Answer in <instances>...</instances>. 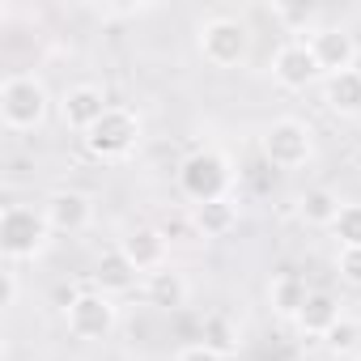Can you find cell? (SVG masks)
I'll list each match as a JSON object with an SVG mask.
<instances>
[{
  "mask_svg": "<svg viewBox=\"0 0 361 361\" xmlns=\"http://www.w3.org/2000/svg\"><path fill=\"white\" fill-rule=\"evenodd\" d=\"M340 209H344V200H340L331 188H306V192L298 196V217H302L306 226H314V230H331L336 217H340Z\"/></svg>",
  "mask_w": 361,
  "mask_h": 361,
  "instance_id": "d6986e66",
  "label": "cell"
},
{
  "mask_svg": "<svg viewBox=\"0 0 361 361\" xmlns=\"http://www.w3.org/2000/svg\"><path fill=\"white\" fill-rule=\"evenodd\" d=\"M306 43H310V51H314V64H319L323 77H340V73L357 68L361 47H357V35H353L348 26H319Z\"/></svg>",
  "mask_w": 361,
  "mask_h": 361,
  "instance_id": "30bf717a",
  "label": "cell"
},
{
  "mask_svg": "<svg viewBox=\"0 0 361 361\" xmlns=\"http://www.w3.org/2000/svg\"><path fill=\"white\" fill-rule=\"evenodd\" d=\"M331 234H336L340 247H361V204H348V200H344V209H340Z\"/></svg>",
  "mask_w": 361,
  "mask_h": 361,
  "instance_id": "7402d4cb",
  "label": "cell"
},
{
  "mask_svg": "<svg viewBox=\"0 0 361 361\" xmlns=\"http://www.w3.org/2000/svg\"><path fill=\"white\" fill-rule=\"evenodd\" d=\"M0 276H5V302H0V306L13 310L18 298H22V272H18V264H5V272H0Z\"/></svg>",
  "mask_w": 361,
  "mask_h": 361,
  "instance_id": "484cf974",
  "label": "cell"
},
{
  "mask_svg": "<svg viewBox=\"0 0 361 361\" xmlns=\"http://www.w3.org/2000/svg\"><path fill=\"white\" fill-rule=\"evenodd\" d=\"M64 323H68V331H73L77 340L98 344V340H106V336L115 331L119 306H115V298H106V293H98V289H77V293L68 298V306H64Z\"/></svg>",
  "mask_w": 361,
  "mask_h": 361,
  "instance_id": "52a82bcc",
  "label": "cell"
},
{
  "mask_svg": "<svg viewBox=\"0 0 361 361\" xmlns=\"http://www.w3.org/2000/svg\"><path fill=\"white\" fill-rule=\"evenodd\" d=\"M196 51L213 68H243L251 56V26L234 13H213L196 26Z\"/></svg>",
  "mask_w": 361,
  "mask_h": 361,
  "instance_id": "277c9868",
  "label": "cell"
},
{
  "mask_svg": "<svg viewBox=\"0 0 361 361\" xmlns=\"http://www.w3.org/2000/svg\"><path fill=\"white\" fill-rule=\"evenodd\" d=\"M306 298H310V285H306L302 272H276V276L268 281V306H272L281 319H298L302 306H306Z\"/></svg>",
  "mask_w": 361,
  "mask_h": 361,
  "instance_id": "ac0fdd59",
  "label": "cell"
},
{
  "mask_svg": "<svg viewBox=\"0 0 361 361\" xmlns=\"http://www.w3.org/2000/svg\"><path fill=\"white\" fill-rule=\"evenodd\" d=\"M268 73H272V81H276L285 94H306V90L323 77V73H319V64H314V51H310V43H306V39H285V43L272 51Z\"/></svg>",
  "mask_w": 361,
  "mask_h": 361,
  "instance_id": "ba28073f",
  "label": "cell"
},
{
  "mask_svg": "<svg viewBox=\"0 0 361 361\" xmlns=\"http://www.w3.org/2000/svg\"><path fill=\"white\" fill-rule=\"evenodd\" d=\"M353 361H361V348H357V357H353Z\"/></svg>",
  "mask_w": 361,
  "mask_h": 361,
  "instance_id": "f1b7e54d",
  "label": "cell"
},
{
  "mask_svg": "<svg viewBox=\"0 0 361 361\" xmlns=\"http://www.w3.org/2000/svg\"><path fill=\"white\" fill-rule=\"evenodd\" d=\"M200 344H209V348L221 353V357H234V353L243 348V331H238V323H234L230 314L213 310V314H204V323H200Z\"/></svg>",
  "mask_w": 361,
  "mask_h": 361,
  "instance_id": "ffe728a7",
  "label": "cell"
},
{
  "mask_svg": "<svg viewBox=\"0 0 361 361\" xmlns=\"http://www.w3.org/2000/svg\"><path fill=\"white\" fill-rule=\"evenodd\" d=\"M119 251H123L128 264H132L136 272H145V276L170 268V238H166L157 226H132V230H123Z\"/></svg>",
  "mask_w": 361,
  "mask_h": 361,
  "instance_id": "7c38bea8",
  "label": "cell"
},
{
  "mask_svg": "<svg viewBox=\"0 0 361 361\" xmlns=\"http://www.w3.org/2000/svg\"><path fill=\"white\" fill-rule=\"evenodd\" d=\"M323 106L336 119L361 115V68H348L340 77H323Z\"/></svg>",
  "mask_w": 361,
  "mask_h": 361,
  "instance_id": "e0dca14e",
  "label": "cell"
},
{
  "mask_svg": "<svg viewBox=\"0 0 361 361\" xmlns=\"http://www.w3.org/2000/svg\"><path fill=\"white\" fill-rule=\"evenodd\" d=\"M192 226L200 238H230L243 221V204L234 196H221V200H209V204H192Z\"/></svg>",
  "mask_w": 361,
  "mask_h": 361,
  "instance_id": "5bb4252c",
  "label": "cell"
},
{
  "mask_svg": "<svg viewBox=\"0 0 361 361\" xmlns=\"http://www.w3.org/2000/svg\"><path fill=\"white\" fill-rule=\"evenodd\" d=\"M39 209H43L51 234L73 238V234H85L94 226V196L81 192V188H56V192H47V200Z\"/></svg>",
  "mask_w": 361,
  "mask_h": 361,
  "instance_id": "9c48e42d",
  "label": "cell"
},
{
  "mask_svg": "<svg viewBox=\"0 0 361 361\" xmlns=\"http://www.w3.org/2000/svg\"><path fill=\"white\" fill-rule=\"evenodd\" d=\"M81 140H85L90 157H98V161H123L140 145V115L128 111V106H111Z\"/></svg>",
  "mask_w": 361,
  "mask_h": 361,
  "instance_id": "8992f818",
  "label": "cell"
},
{
  "mask_svg": "<svg viewBox=\"0 0 361 361\" xmlns=\"http://www.w3.org/2000/svg\"><path fill=\"white\" fill-rule=\"evenodd\" d=\"M174 361H230V357H221V353H213L209 344H200V340H196V344H183V348H178V353H174Z\"/></svg>",
  "mask_w": 361,
  "mask_h": 361,
  "instance_id": "4316f807",
  "label": "cell"
},
{
  "mask_svg": "<svg viewBox=\"0 0 361 361\" xmlns=\"http://www.w3.org/2000/svg\"><path fill=\"white\" fill-rule=\"evenodd\" d=\"M170 243H196L200 234H196V226H192V217H166L161 226H157Z\"/></svg>",
  "mask_w": 361,
  "mask_h": 361,
  "instance_id": "d4e9b609",
  "label": "cell"
},
{
  "mask_svg": "<svg viewBox=\"0 0 361 361\" xmlns=\"http://www.w3.org/2000/svg\"><path fill=\"white\" fill-rule=\"evenodd\" d=\"M340 319H344L340 298H336L331 289H310V298H306V306H302V314H298L293 323H298V331H302V336L323 340V336H327Z\"/></svg>",
  "mask_w": 361,
  "mask_h": 361,
  "instance_id": "9a60e30c",
  "label": "cell"
},
{
  "mask_svg": "<svg viewBox=\"0 0 361 361\" xmlns=\"http://www.w3.org/2000/svg\"><path fill=\"white\" fill-rule=\"evenodd\" d=\"M268 13H272V22H281L289 35H314L319 30V9L314 5H289V0H272L268 5Z\"/></svg>",
  "mask_w": 361,
  "mask_h": 361,
  "instance_id": "44dd1931",
  "label": "cell"
},
{
  "mask_svg": "<svg viewBox=\"0 0 361 361\" xmlns=\"http://www.w3.org/2000/svg\"><path fill=\"white\" fill-rule=\"evenodd\" d=\"M174 183L183 192V200L192 204H209V200H221L234 192V161L230 153L204 145V149H192L174 170Z\"/></svg>",
  "mask_w": 361,
  "mask_h": 361,
  "instance_id": "6da1fadb",
  "label": "cell"
},
{
  "mask_svg": "<svg viewBox=\"0 0 361 361\" xmlns=\"http://www.w3.org/2000/svg\"><path fill=\"white\" fill-rule=\"evenodd\" d=\"M106 111H111V102H106L102 85H94V81H77V85H68V90L60 94V123H64L68 132H81V136H85Z\"/></svg>",
  "mask_w": 361,
  "mask_h": 361,
  "instance_id": "8fae6325",
  "label": "cell"
},
{
  "mask_svg": "<svg viewBox=\"0 0 361 361\" xmlns=\"http://www.w3.org/2000/svg\"><path fill=\"white\" fill-rule=\"evenodd\" d=\"M145 302H149L153 310H166V314L183 310V306L192 302V281H188V272H178V268L170 264V268L145 276Z\"/></svg>",
  "mask_w": 361,
  "mask_h": 361,
  "instance_id": "4fadbf2b",
  "label": "cell"
},
{
  "mask_svg": "<svg viewBox=\"0 0 361 361\" xmlns=\"http://www.w3.org/2000/svg\"><path fill=\"white\" fill-rule=\"evenodd\" d=\"M336 272H340L344 285L361 289V247H340L336 251Z\"/></svg>",
  "mask_w": 361,
  "mask_h": 361,
  "instance_id": "cb8c5ba5",
  "label": "cell"
},
{
  "mask_svg": "<svg viewBox=\"0 0 361 361\" xmlns=\"http://www.w3.org/2000/svg\"><path fill=\"white\" fill-rule=\"evenodd\" d=\"M136 276H140V272L128 264V255H123L119 247H106V251L98 255V264H94V289L106 293V298L132 293V289H136Z\"/></svg>",
  "mask_w": 361,
  "mask_h": 361,
  "instance_id": "2e32d148",
  "label": "cell"
},
{
  "mask_svg": "<svg viewBox=\"0 0 361 361\" xmlns=\"http://www.w3.org/2000/svg\"><path fill=\"white\" fill-rule=\"evenodd\" d=\"M259 153H264V161L272 166V170H302V166H310V157H314V132H310V123L306 119H293V115H281V119H272L264 132H259Z\"/></svg>",
  "mask_w": 361,
  "mask_h": 361,
  "instance_id": "5b68a950",
  "label": "cell"
},
{
  "mask_svg": "<svg viewBox=\"0 0 361 361\" xmlns=\"http://www.w3.org/2000/svg\"><path fill=\"white\" fill-rule=\"evenodd\" d=\"M0 247L9 264H35L51 247V226L35 204H5L0 213Z\"/></svg>",
  "mask_w": 361,
  "mask_h": 361,
  "instance_id": "3957f363",
  "label": "cell"
},
{
  "mask_svg": "<svg viewBox=\"0 0 361 361\" xmlns=\"http://www.w3.org/2000/svg\"><path fill=\"white\" fill-rule=\"evenodd\" d=\"M98 18H140V13H153V5H94Z\"/></svg>",
  "mask_w": 361,
  "mask_h": 361,
  "instance_id": "83f0119b",
  "label": "cell"
},
{
  "mask_svg": "<svg viewBox=\"0 0 361 361\" xmlns=\"http://www.w3.org/2000/svg\"><path fill=\"white\" fill-rule=\"evenodd\" d=\"M357 340H361V323H353V319H340V323L323 336V344H327L331 353H357Z\"/></svg>",
  "mask_w": 361,
  "mask_h": 361,
  "instance_id": "603a6c76",
  "label": "cell"
},
{
  "mask_svg": "<svg viewBox=\"0 0 361 361\" xmlns=\"http://www.w3.org/2000/svg\"><path fill=\"white\" fill-rule=\"evenodd\" d=\"M51 115V94L35 73H9L0 81V123L9 132H39Z\"/></svg>",
  "mask_w": 361,
  "mask_h": 361,
  "instance_id": "7a4b0ae2",
  "label": "cell"
}]
</instances>
